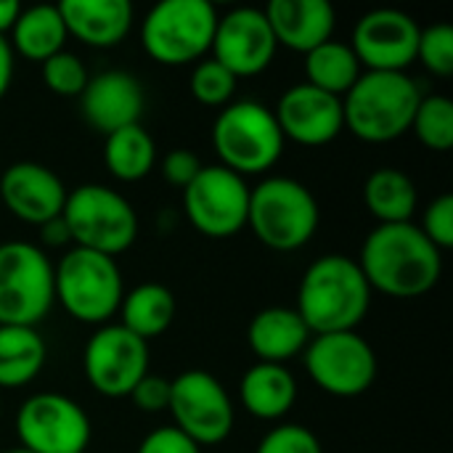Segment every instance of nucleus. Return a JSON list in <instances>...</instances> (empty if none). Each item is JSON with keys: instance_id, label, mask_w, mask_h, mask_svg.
Returning a JSON list of instances; mask_svg holds the SVG:
<instances>
[{"instance_id": "e433bc0d", "label": "nucleus", "mask_w": 453, "mask_h": 453, "mask_svg": "<svg viewBox=\"0 0 453 453\" xmlns=\"http://www.w3.org/2000/svg\"><path fill=\"white\" fill-rule=\"evenodd\" d=\"M204 165L199 162V157L188 149H175L162 159V175L170 186L175 188H186L202 170Z\"/></svg>"}, {"instance_id": "4be33fe9", "label": "nucleus", "mask_w": 453, "mask_h": 453, "mask_svg": "<svg viewBox=\"0 0 453 453\" xmlns=\"http://www.w3.org/2000/svg\"><path fill=\"white\" fill-rule=\"evenodd\" d=\"M311 329L295 308H265L255 313L247 329L252 353L263 364H281L300 356L311 342Z\"/></svg>"}, {"instance_id": "f257e3e1", "label": "nucleus", "mask_w": 453, "mask_h": 453, "mask_svg": "<svg viewBox=\"0 0 453 453\" xmlns=\"http://www.w3.org/2000/svg\"><path fill=\"white\" fill-rule=\"evenodd\" d=\"M372 292L398 300L427 295L443 273V252L419 231L417 223L377 226L356 260Z\"/></svg>"}, {"instance_id": "4468645a", "label": "nucleus", "mask_w": 453, "mask_h": 453, "mask_svg": "<svg viewBox=\"0 0 453 453\" xmlns=\"http://www.w3.org/2000/svg\"><path fill=\"white\" fill-rule=\"evenodd\" d=\"M82 369L96 393L106 398H130L133 388L149 374V342L122 324H104L85 345Z\"/></svg>"}, {"instance_id": "a211bd4d", "label": "nucleus", "mask_w": 453, "mask_h": 453, "mask_svg": "<svg viewBox=\"0 0 453 453\" xmlns=\"http://www.w3.org/2000/svg\"><path fill=\"white\" fill-rule=\"evenodd\" d=\"M66 196L64 180L40 162H16L0 175V202L13 218L37 228L61 218Z\"/></svg>"}, {"instance_id": "58836bf2", "label": "nucleus", "mask_w": 453, "mask_h": 453, "mask_svg": "<svg viewBox=\"0 0 453 453\" xmlns=\"http://www.w3.org/2000/svg\"><path fill=\"white\" fill-rule=\"evenodd\" d=\"M40 239H42L45 247H66V244L72 242L64 218H53V220H48L45 226H40Z\"/></svg>"}, {"instance_id": "2f4dec72", "label": "nucleus", "mask_w": 453, "mask_h": 453, "mask_svg": "<svg viewBox=\"0 0 453 453\" xmlns=\"http://www.w3.org/2000/svg\"><path fill=\"white\" fill-rule=\"evenodd\" d=\"M40 72H42L45 88L56 96H64V98L82 96L85 85L90 82V74H88V66L82 64V58L74 53H66V50L42 61Z\"/></svg>"}, {"instance_id": "6e6552de", "label": "nucleus", "mask_w": 453, "mask_h": 453, "mask_svg": "<svg viewBox=\"0 0 453 453\" xmlns=\"http://www.w3.org/2000/svg\"><path fill=\"white\" fill-rule=\"evenodd\" d=\"M218 19L210 0H162L141 21V45L165 66L199 61L212 48Z\"/></svg>"}, {"instance_id": "72a5a7b5", "label": "nucleus", "mask_w": 453, "mask_h": 453, "mask_svg": "<svg viewBox=\"0 0 453 453\" xmlns=\"http://www.w3.org/2000/svg\"><path fill=\"white\" fill-rule=\"evenodd\" d=\"M255 453H324V449L308 427L279 425L260 441Z\"/></svg>"}, {"instance_id": "c85d7f7f", "label": "nucleus", "mask_w": 453, "mask_h": 453, "mask_svg": "<svg viewBox=\"0 0 453 453\" xmlns=\"http://www.w3.org/2000/svg\"><path fill=\"white\" fill-rule=\"evenodd\" d=\"M305 74L308 85L342 98L361 77V64L348 42L332 37L324 45L305 53Z\"/></svg>"}, {"instance_id": "5701e85b", "label": "nucleus", "mask_w": 453, "mask_h": 453, "mask_svg": "<svg viewBox=\"0 0 453 453\" xmlns=\"http://www.w3.org/2000/svg\"><path fill=\"white\" fill-rule=\"evenodd\" d=\"M242 406L265 422H276L284 419L295 401H297V382L295 374L281 366V364H255L247 369V374L242 377Z\"/></svg>"}, {"instance_id": "dca6fc26", "label": "nucleus", "mask_w": 453, "mask_h": 453, "mask_svg": "<svg viewBox=\"0 0 453 453\" xmlns=\"http://www.w3.org/2000/svg\"><path fill=\"white\" fill-rule=\"evenodd\" d=\"M276 37L263 8H234L218 19L212 37V58L223 64L236 80L265 72L276 56Z\"/></svg>"}, {"instance_id": "473e14b6", "label": "nucleus", "mask_w": 453, "mask_h": 453, "mask_svg": "<svg viewBox=\"0 0 453 453\" xmlns=\"http://www.w3.org/2000/svg\"><path fill=\"white\" fill-rule=\"evenodd\" d=\"M417 58L435 77L453 74V29L449 24H433L419 32Z\"/></svg>"}, {"instance_id": "f03ea898", "label": "nucleus", "mask_w": 453, "mask_h": 453, "mask_svg": "<svg viewBox=\"0 0 453 453\" xmlns=\"http://www.w3.org/2000/svg\"><path fill=\"white\" fill-rule=\"evenodd\" d=\"M372 308V287L356 260L324 255L313 260L297 289V313L311 334L356 332Z\"/></svg>"}, {"instance_id": "423d86ee", "label": "nucleus", "mask_w": 453, "mask_h": 453, "mask_svg": "<svg viewBox=\"0 0 453 453\" xmlns=\"http://www.w3.org/2000/svg\"><path fill=\"white\" fill-rule=\"evenodd\" d=\"M53 297L80 324L104 326L125 297L117 260L82 247L69 250L53 265Z\"/></svg>"}, {"instance_id": "6ab92c4d", "label": "nucleus", "mask_w": 453, "mask_h": 453, "mask_svg": "<svg viewBox=\"0 0 453 453\" xmlns=\"http://www.w3.org/2000/svg\"><path fill=\"white\" fill-rule=\"evenodd\" d=\"M143 106L146 96L138 77L122 69H109L90 77L80 96L85 122L104 135H111L130 125H141Z\"/></svg>"}, {"instance_id": "f8f14e48", "label": "nucleus", "mask_w": 453, "mask_h": 453, "mask_svg": "<svg viewBox=\"0 0 453 453\" xmlns=\"http://www.w3.org/2000/svg\"><path fill=\"white\" fill-rule=\"evenodd\" d=\"M250 186L242 175L223 165L202 167L183 188V210L188 223L210 239H231L247 228Z\"/></svg>"}, {"instance_id": "20e7f679", "label": "nucleus", "mask_w": 453, "mask_h": 453, "mask_svg": "<svg viewBox=\"0 0 453 453\" xmlns=\"http://www.w3.org/2000/svg\"><path fill=\"white\" fill-rule=\"evenodd\" d=\"M321 223V210L313 191L284 175H271L250 188L247 228L255 239L276 252H295L305 247Z\"/></svg>"}, {"instance_id": "f704fd0d", "label": "nucleus", "mask_w": 453, "mask_h": 453, "mask_svg": "<svg viewBox=\"0 0 453 453\" xmlns=\"http://www.w3.org/2000/svg\"><path fill=\"white\" fill-rule=\"evenodd\" d=\"M419 231L441 250H451L453 247V196L451 194H441L438 199H433L422 215V226Z\"/></svg>"}, {"instance_id": "9b49d317", "label": "nucleus", "mask_w": 453, "mask_h": 453, "mask_svg": "<svg viewBox=\"0 0 453 453\" xmlns=\"http://www.w3.org/2000/svg\"><path fill=\"white\" fill-rule=\"evenodd\" d=\"M173 427L191 438L199 449L223 443L234 430V403L226 388L210 372H183L170 380V406Z\"/></svg>"}, {"instance_id": "bb28decb", "label": "nucleus", "mask_w": 453, "mask_h": 453, "mask_svg": "<svg viewBox=\"0 0 453 453\" xmlns=\"http://www.w3.org/2000/svg\"><path fill=\"white\" fill-rule=\"evenodd\" d=\"M366 210L380 220V226L390 223H411L419 194L417 183L398 167H380L364 183Z\"/></svg>"}, {"instance_id": "a878e982", "label": "nucleus", "mask_w": 453, "mask_h": 453, "mask_svg": "<svg viewBox=\"0 0 453 453\" xmlns=\"http://www.w3.org/2000/svg\"><path fill=\"white\" fill-rule=\"evenodd\" d=\"M119 313H122V326L149 342L170 329L178 313V303H175V295L165 284L149 281V284L130 289L122 297Z\"/></svg>"}, {"instance_id": "7ed1b4c3", "label": "nucleus", "mask_w": 453, "mask_h": 453, "mask_svg": "<svg viewBox=\"0 0 453 453\" xmlns=\"http://www.w3.org/2000/svg\"><path fill=\"white\" fill-rule=\"evenodd\" d=\"M422 101L406 72H366L342 98L345 127L366 143H388L411 130Z\"/></svg>"}, {"instance_id": "c756f323", "label": "nucleus", "mask_w": 453, "mask_h": 453, "mask_svg": "<svg viewBox=\"0 0 453 453\" xmlns=\"http://www.w3.org/2000/svg\"><path fill=\"white\" fill-rule=\"evenodd\" d=\"M411 130L422 146L433 151H449L453 146V104L449 96L433 93L422 96L417 114L411 119Z\"/></svg>"}, {"instance_id": "2eb2a0df", "label": "nucleus", "mask_w": 453, "mask_h": 453, "mask_svg": "<svg viewBox=\"0 0 453 453\" xmlns=\"http://www.w3.org/2000/svg\"><path fill=\"white\" fill-rule=\"evenodd\" d=\"M422 27L414 16L398 8H374L356 21L353 53L369 72H406L417 61Z\"/></svg>"}, {"instance_id": "1a4fd4ad", "label": "nucleus", "mask_w": 453, "mask_h": 453, "mask_svg": "<svg viewBox=\"0 0 453 453\" xmlns=\"http://www.w3.org/2000/svg\"><path fill=\"white\" fill-rule=\"evenodd\" d=\"M53 303L48 255L29 242L0 244V326H37Z\"/></svg>"}, {"instance_id": "9d476101", "label": "nucleus", "mask_w": 453, "mask_h": 453, "mask_svg": "<svg viewBox=\"0 0 453 453\" xmlns=\"http://www.w3.org/2000/svg\"><path fill=\"white\" fill-rule=\"evenodd\" d=\"M303 353L308 377L329 395L356 398L364 395L377 380L374 348L358 332L313 334Z\"/></svg>"}, {"instance_id": "412c9836", "label": "nucleus", "mask_w": 453, "mask_h": 453, "mask_svg": "<svg viewBox=\"0 0 453 453\" xmlns=\"http://www.w3.org/2000/svg\"><path fill=\"white\" fill-rule=\"evenodd\" d=\"M58 11L66 32L90 48H114L133 29L130 0H64Z\"/></svg>"}, {"instance_id": "7c9ffc66", "label": "nucleus", "mask_w": 453, "mask_h": 453, "mask_svg": "<svg viewBox=\"0 0 453 453\" xmlns=\"http://www.w3.org/2000/svg\"><path fill=\"white\" fill-rule=\"evenodd\" d=\"M188 90L204 106H228L236 93V77L215 58H204L194 66Z\"/></svg>"}, {"instance_id": "0eeeda50", "label": "nucleus", "mask_w": 453, "mask_h": 453, "mask_svg": "<svg viewBox=\"0 0 453 453\" xmlns=\"http://www.w3.org/2000/svg\"><path fill=\"white\" fill-rule=\"evenodd\" d=\"M74 247L117 257L138 239V215L133 204L114 188L85 183L69 191L61 212Z\"/></svg>"}, {"instance_id": "c9c22d12", "label": "nucleus", "mask_w": 453, "mask_h": 453, "mask_svg": "<svg viewBox=\"0 0 453 453\" xmlns=\"http://www.w3.org/2000/svg\"><path fill=\"white\" fill-rule=\"evenodd\" d=\"M130 398L146 414L167 411V406H170V380L167 377H159V374H146L133 388Z\"/></svg>"}, {"instance_id": "4c0bfd02", "label": "nucleus", "mask_w": 453, "mask_h": 453, "mask_svg": "<svg viewBox=\"0 0 453 453\" xmlns=\"http://www.w3.org/2000/svg\"><path fill=\"white\" fill-rule=\"evenodd\" d=\"M138 453H202V449L175 427H159L143 438Z\"/></svg>"}, {"instance_id": "b1692460", "label": "nucleus", "mask_w": 453, "mask_h": 453, "mask_svg": "<svg viewBox=\"0 0 453 453\" xmlns=\"http://www.w3.org/2000/svg\"><path fill=\"white\" fill-rule=\"evenodd\" d=\"M69 32L64 27L58 5H32L21 8L11 29V50L21 53L29 61H48L64 50Z\"/></svg>"}, {"instance_id": "aec40b11", "label": "nucleus", "mask_w": 453, "mask_h": 453, "mask_svg": "<svg viewBox=\"0 0 453 453\" xmlns=\"http://www.w3.org/2000/svg\"><path fill=\"white\" fill-rule=\"evenodd\" d=\"M263 11L276 42L289 50L311 53L334 35L337 13L326 0H271Z\"/></svg>"}, {"instance_id": "cd10ccee", "label": "nucleus", "mask_w": 453, "mask_h": 453, "mask_svg": "<svg viewBox=\"0 0 453 453\" xmlns=\"http://www.w3.org/2000/svg\"><path fill=\"white\" fill-rule=\"evenodd\" d=\"M154 162H157V143L146 127L130 125L106 135L104 165L117 180L122 183L143 180L154 170Z\"/></svg>"}, {"instance_id": "f3484780", "label": "nucleus", "mask_w": 453, "mask_h": 453, "mask_svg": "<svg viewBox=\"0 0 453 453\" xmlns=\"http://www.w3.org/2000/svg\"><path fill=\"white\" fill-rule=\"evenodd\" d=\"M273 117L281 127L284 141L300 146H326L345 130L342 98L324 93L308 82L292 85L281 93Z\"/></svg>"}, {"instance_id": "a19ab883", "label": "nucleus", "mask_w": 453, "mask_h": 453, "mask_svg": "<svg viewBox=\"0 0 453 453\" xmlns=\"http://www.w3.org/2000/svg\"><path fill=\"white\" fill-rule=\"evenodd\" d=\"M19 13H21V5L16 0H0V37H5V32L13 29Z\"/></svg>"}, {"instance_id": "ddd939ff", "label": "nucleus", "mask_w": 453, "mask_h": 453, "mask_svg": "<svg viewBox=\"0 0 453 453\" xmlns=\"http://www.w3.org/2000/svg\"><path fill=\"white\" fill-rule=\"evenodd\" d=\"M19 449L29 453H85L93 427L85 409L61 393H37L16 414Z\"/></svg>"}, {"instance_id": "393cba45", "label": "nucleus", "mask_w": 453, "mask_h": 453, "mask_svg": "<svg viewBox=\"0 0 453 453\" xmlns=\"http://www.w3.org/2000/svg\"><path fill=\"white\" fill-rule=\"evenodd\" d=\"M48 345L37 326H0V388L19 390L45 366Z\"/></svg>"}, {"instance_id": "79ce46f5", "label": "nucleus", "mask_w": 453, "mask_h": 453, "mask_svg": "<svg viewBox=\"0 0 453 453\" xmlns=\"http://www.w3.org/2000/svg\"><path fill=\"white\" fill-rule=\"evenodd\" d=\"M5 453H29V451H24V449H11V451H5Z\"/></svg>"}, {"instance_id": "39448f33", "label": "nucleus", "mask_w": 453, "mask_h": 453, "mask_svg": "<svg viewBox=\"0 0 453 453\" xmlns=\"http://www.w3.org/2000/svg\"><path fill=\"white\" fill-rule=\"evenodd\" d=\"M212 149L220 165L236 175H260L284 154V135L271 109L260 101H234L212 125Z\"/></svg>"}, {"instance_id": "ea45409f", "label": "nucleus", "mask_w": 453, "mask_h": 453, "mask_svg": "<svg viewBox=\"0 0 453 453\" xmlns=\"http://www.w3.org/2000/svg\"><path fill=\"white\" fill-rule=\"evenodd\" d=\"M13 80V50L5 37H0V98L8 93Z\"/></svg>"}]
</instances>
